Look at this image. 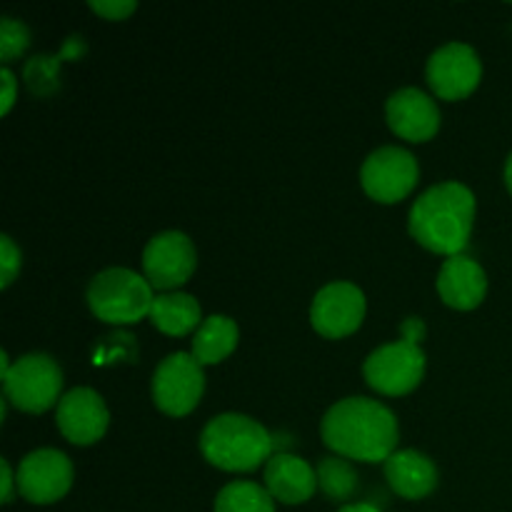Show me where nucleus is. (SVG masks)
I'll return each mask as SVG.
<instances>
[{"mask_svg": "<svg viewBox=\"0 0 512 512\" xmlns=\"http://www.w3.org/2000/svg\"><path fill=\"white\" fill-rule=\"evenodd\" d=\"M320 433L325 445L343 458L385 463L398 445V420L378 400L345 398L325 413Z\"/></svg>", "mask_w": 512, "mask_h": 512, "instance_id": "nucleus-1", "label": "nucleus"}, {"mask_svg": "<svg viewBox=\"0 0 512 512\" xmlns=\"http://www.w3.org/2000/svg\"><path fill=\"white\" fill-rule=\"evenodd\" d=\"M475 195L463 183H440L425 190L410 210V233L433 253L460 255L473 230Z\"/></svg>", "mask_w": 512, "mask_h": 512, "instance_id": "nucleus-2", "label": "nucleus"}, {"mask_svg": "<svg viewBox=\"0 0 512 512\" xmlns=\"http://www.w3.org/2000/svg\"><path fill=\"white\" fill-rule=\"evenodd\" d=\"M200 450L215 468L238 473L270 460L273 438L258 420L240 413H223L203 428Z\"/></svg>", "mask_w": 512, "mask_h": 512, "instance_id": "nucleus-3", "label": "nucleus"}, {"mask_svg": "<svg viewBox=\"0 0 512 512\" xmlns=\"http://www.w3.org/2000/svg\"><path fill=\"white\" fill-rule=\"evenodd\" d=\"M153 285L128 268H108L95 275L88 285V305L100 320L128 325L150 315Z\"/></svg>", "mask_w": 512, "mask_h": 512, "instance_id": "nucleus-4", "label": "nucleus"}, {"mask_svg": "<svg viewBox=\"0 0 512 512\" xmlns=\"http://www.w3.org/2000/svg\"><path fill=\"white\" fill-rule=\"evenodd\" d=\"M63 388L58 363L45 353L23 355L3 378L5 398L25 413H45L53 408Z\"/></svg>", "mask_w": 512, "mask_h": 512, "instance_id": "nucleus-5", "label": "nucleus"}, {"mask_svg": "<svg viewBox=\"0 0 512 512\" xmlns=\"http://www.w3.org/2000/svg\"><path fill=\"white\" fill-rule=\"evenodd\" d=\"M370 388L385 395H405L423 380L425 355L415 340L380 345L368 355L363 365Z\"/></svg>", "mask_w": 512, "mask_h": 512, "instance_id": "nucleus-6", "label": "nucleus"}, {"mask_svg": "<svg viewBox=\"0 0 512 512\" xmlns=\"http://www.w3.org/2000/svg\"><path fill=\"white\" fill-rule=\"evenodd\" d=\"M205 390V375L188 353H173L155 368L153 400L163 413L180 418L198 405Z\"/></svg>", "mask_w": 512, "mask_h": 512, "instance_id": "nucleus-7", "label": "nucleus"}, {"mask_svg": "<svg viewBox=\"0 0 512 512\" xmlns=\"http://www.w3.org/2000/svg\"><path fill=\"white\" fill-rule=\"evenodd\" d=\"M360 180L370 198L380 203H398L418 183V160L405 148L385 145L368 155L360 170Z\"/></svg>", "mask_w": 512, "mask_h": 512, "instance_id": "nucleus-8", "label": "nucleus"}, {"mask_svg": "<svg viewBox=\"0 0 512 512\" xmlns=\"http://www.w3.org/2000/svg\"><path fill=\"white\" fill-rule=\"evenodd\" d=\"M15 480H18V490L25 500L35 505H48L63 498L70 490L73 465H70L68 455L60 450H35V453L25 455Z\"/></svg>", "mask_w": 512, "mask_h": 512, "instance_id": "nucleus-9", "label": "nucleus"}, {"mask_svg": "<svg viewBox=\"0 0 512 512\" xmlns=\"http://www.w3.org/2000/svg\"><path fill=\"white\" fill-rule=\"evenodd\" d=\"M145 280L158 290L183 285L195 270V245L180 230L158 233L143 250Z\"/></svg>", "mask_w": 512, "mask_h": 512, "instance_id": "nucleus-10", "label": "nucleus"}, {"mask_svg": "<svg viewBox=\"0 0 512 512\" xmlns=\"http://www.w3.org/2000/svg\"><path fill=\"white\" fill-rule=\"evenodd\" d=\"M365 318V295L353 283H330L318 290L310 308L313 328L325 338H345L355 333Z\"/></svg>", "mask_w": 512, "mask_h": 512, "instance_id": "nucleus-11", "label": "nucleus"}, {"mask_svg": "<svg viewBox=\"0 0 512 512\" xmlns=\"http://www.w3.org/2000/svg\"><path fill=\"white\" fill-rule=\"evenodd\" d=\"M483 75L478 53L465 43H448L428 60V83L443 100H460L473 93Z\"/></svg>", "mask_w": 512, "mask_h": 512, "instance_id": "nucleus-12", "label": "nucleus"}, {"mask_svg": "<svg viewBox=\"0 0 512 512\" xmlns=\"http://www.w3.org/2000/svg\"><path fill=\"white\" fill-rule=\"evenodd\" d=\"M55 420H58L60 433L70 443L90 445L103 438V433L108 430L110 415L103 398L95 390L73 388L60 398Z\"/></svg>", "mask_w": 512, "mask_h": 512, "instance_id": "nucleus-13", "label": "nucleus"}, {"mask_svg": "<svg viewBox=\"0 0 512 512\" xmlns=\"http://www.w3.org/2000/svg\"><path fill=\"white\" fill-rule=\"evenodd\" d=\"M388 123L400 138L405 140H430L440 128V110L428 93L418 88L395 90L385 105Z\"/></svg>", "mask_w": 512, "mask_h": 512, "instance_id": "nucleus-14", "label": "nucleus"}, {"mask_svg": "<svg viewBox=\"0 0 512 512\" xmlns=\"http://www.w3.org/2000/svg\"><path fill=\"white\" fill-rule=\"evenodd\" d=\"M318 475L298 455L278 453L265 465V490L285 505H298L313 498Z\"/></svg>", "mask_w": 512, "mask_h": 512, "instance_id": "nucleus-15", "label": "nucleus"}, {"mask_svg": "<svg viewBox=\"0 0 512 512\" xmlns=\"http://www.w3.org/2000/svg\"><path fill=\"white\" fill-rule=\"evenodd\" d=\"M488 278L485 270L468 255H453L443 263L438 275V293L450 308L470 310L483 303Z\"/></svg>", "mask_w": 512, "mask_h": 512, "instance_id": "nucleus-16", "label": "nucleus"}, {"mask_svg": "<svg viewBox=\"0 0 512 512\" xmlns=\"http://www.w3.org/2000/svg\"><path fill=\"white\" fill-rule=\"evenodd\" d=\"M385 478H388L390 488L400 498L418 500L435 490V485H438V468H435L428 455L418 453V450H395L385 460Z\"/></svg>", "mask_w": 512, "mask_h": 512, "instance_id": "nucleus-17", "label": "nucleus"}, {"mask_svg": "<svg viewBox=\"0 0 512 512\" xmlns=\"http://www.w3.org/2000/svg\"><path fill=\"white\" fill-rule=\"evenodd\" d=\"M238 345V325L228 315H210L193 338V358L200 365H213L228 358Z\"/></svg>", "mask_w": 512, "mask_h": 512, "instance_id": "nucleus-18", "label": "nucleus"}, {"mask_svg": "<svg viewBox=\"0 0 512 512\" xmlns=\"http://www.w3.org/2000/svg\"><path fill=\"white\" fill-rule=\"evenodd\" d=\"M150 320L165 335H185L200 323V303L188 293L155 295Z\"/></svg>", "mask_w": 512, "mask_h": 512, "instance_id": "nucleus-19", "label": "nucleus"}, {"mask_svg": "<svg viewBox=\"0 0 512 512\" xmlns=\"http://www.w3.org/2000/svg\"><path fill=\"white\" fill-rule=\"evenodd\" d=\"M215 512H275V500L260 485L238 480L220 490L215 498Z\"/></svg>", "mask_w": 512, "mask_h": 512, "instance_id": "nucleus-20", "label": "nucleus"}, {"mask_svg": "<svg viewBox=\"0 0 512 512\" xmlns=\"http://www.w3.org/2000/svg\"><path fill=\"white\" fill-rule=\"evenodd\" d=\"M318 475V488L330 500H350L358 490V473L353 465L343 458H323L315 468Z\"/></svg>", "mask_w": 512, "mask_h": 512, "instance_id": "nucleus-21", "label": "nucleus"}, {"mask_svg": "<svg viewBox=\"0 0 512 512\" xmlns=\"http://www.w3.org/2000/svg\"><path fill=\"white\" fill-rule=\"evenodd\" d=\"M30 43V33L20 20L3 18V25H0V60L8 63L15 55L23 53Z\"/></svg>", "mask_w": 512, "mask_h": 512, "instance_id": "nucleus-22", "label": "nucleus"}, {"mask_svg": "<svg viewBox=\"0 0 512 512\" xmlns=\"http://www.w3.org/2000/svg\"><path fill=\"white\" fill-rule=\"evenodd\" d=\"M20 270V250L15 248L13 240L8 235H0V285L8 288L13 283L15 273Z\"/></svg>", "mask_w": 512, "mask_h": 512, "instance_id": "nucleus-23", "label": "nucleus"}, {"mask_svg": "<svg viewBox=\"0 0 512 512\" xmlns=\"http://www.w3.org/2000/svg\"><path fill=\"white\" fill-rule=\"evenodd\" d=\"M90 8L108 20H123L135 10L133 0H90Z\"/></svg>", "mask_w": 512, "mask_h": 512, "instance_id": "nucleus-24", "label": "nucleus"}, {"mask_svg": "<svg viewBox=\"0 0 512 512\" xmlns=\"http://www.w3.org/2000/svg\"><path fill=\"white\" fill-rule=\"evenodd\" d=\"M0 85H3V103H0V113H8L10 105L15 100V75L8 68L0 70Z\"/></svg>", "mask_w": 512, "mask_h": 512, "instance_id": "nucleus-25", "label": "nucleus"}, {"mask_svg": "<svg viewBox=\"0 0 512 512\" xmlns=\"http://www.w3.org/2000/svg\"><path fill=\"white\" fill-rule=\"evenodd\" d=\"M0 468H3V503H10L13 500V485L18 480L13 478V470H10L8 460H0Z\"/></svg>", "mask_w": 512, "mask_h": 512, "instance_id": "nucleus-26", "label": "nucleus"}, {"mask_svg": "<svg viewBox=\"0 0 512 512\" xmlns=\"http://www.w3.org/2000/svg\"><path fill=\"white\" fill-rule=\"evenodd\" d=\"M338 512H380V510L368 503H358V505H345V508H340Z\"/></svg>", "mask_w": 512, "mask_h": 512, "instance_id": "nucleus-27", "label": "nucleus"}, {"mask_svg": "<svg viewBox=\"0 0 512 512\" xmlns=\"http://www.w3.org/2000/svg\"><path fill=\"white\" fill-rule=\"evenodd\" d=\"M505 183H508V188H510V193H512V153H510L508 163H505Z\"/></svg>", "mask_w": 512, "mask_h": 512, "instance_id": "nucleus-28", "label": "nucleus"}]
</instances>
